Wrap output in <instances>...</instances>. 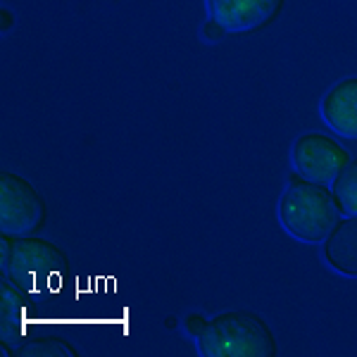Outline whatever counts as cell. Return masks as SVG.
<instances>
[{
    "label": "cell",
    "mask_w": 357,
    "mask_h": 357,
    "mask_svg": "<svg viewBox=\"0 0 357 357\" xmlns=\"http://www.w3.org/2000/svg\"><path fill=\"white\" fill-rule=\"evenodd\" d=\"M10 26H13V13L3 10V31H10Z\"/></svg>",
    "instance_id": "cell-15"
},
{
    "label": "cell",
    "mask_w": 357,
    "mask_h": 357,
    "mask_svg": "<svg viewBox=\"0 0 357 357\" xmlns=\"http://www.w3.org/2000/svg\"><path fill=\"white\" fill-rule=\"evenodd\" d=\"M13 248H15V236L10 234L0 236V272L3 274L10 267V260H13Z\"/></svg>",
    "instance_id": "cell-13"
},
{
    "label": "cell",
    "mask_w": 357,
    "mask_h": 357,
    "mask_svg": "<svg viewBox=\"0 0 357 357\" xmlns=\"http://www.w3.org/2000/svg\"><path fill=\"white\" fill-rule=\"evenodd\" d=\"M207 321H210V319H205L203 314H188V317H186V321H183V326H186V333H188V336L198 341V336L205 331Z\"/></svg>",
    "instance_id": "cell-14"
},
{
    "label": "cell",
    "mask_w": 357,
    "mask_h": 357,
    "mask_svg": "<svg viewBox=\"0 0 357 357\" xmlns=\"http://www.w3.org/2000/svg\"><path fill=\"white\" fill-rule=\"evenodd\" d=\"M338 220L341 207L326 183L307 181L298 172L289 178V188L279 200V222L286 234L301 243L317 245L324 243Z\"/></svg>",
    "instance_id": "cell-2"
},
{
    "label": "cell",
    "mask_w": 357,
    "mask_h": 357,
    "mask_svg": "<svg viewBox=\"0 0 357 357\" xmlns=\"http://www.w3.org/2000/svg\"><path fill=\"white\" fill-rule=\"evenodd\" d=\"M331 191L341 207V215L357 217V160H350V165L333 178Z\"/></svg>",
    "instance_id": "cell-11"
},
{
    "label": "cell",
    "mask_w": 357,
    "mask_h": 357,
    "mask_svg": "<svg viewBox=\"0 0 357 357\" xmlns=\"http://www.w3.org/2000/svg\"><path fill=\"white\" fill-rule=\"evenodd\" d=\"M207 13L229 33H250L269 26L286 0H205Z\"/></svg>",
    "instance_id": "cell-6"
},
{
    "label": "cell",
    "mask_w": 357,
    "mask_h": 357,
    "mask_svg": "<svg viewBox=\"0 0 357 357\" xmlns=\"http://www.w3.org/2000/svg\"><path fill=\"white\" fill-rule=\"evenodd\" d=\"M5 276L36 303H50L67 291L72 264L67 252L53 241L41 236H22L15 238L13 260L5 269Z\"/></svg>",
    "instance_id": "cell-1"
},
{
    "label": "cell",
    "mask_w": 357,
    "mask_h": 357,
    "mask_svg": "<svg viewBox=\"0 0 357 357\" xmlns=\"http://www.w3.org/2000/svg\"><path fill=\"white\" fill-rule=\"evenodd\" d=\"M291 162L303 178L329 186L350 165V153L336 138L310 131L296 138L291 148Z\"/></svg>",
    "instance_id": "cell-5"
},
{
    "label": "cell",
    "mask_w": 357,
    "mask_h": 357,
    "mask_svg": "<svg viewBox=\"0 0 357 357\" xmlns=\"http://www.w3.org/2000/svg\"><path fill=\"white\" fill-rule=\"evenodd\" d=\"M203 357H274L279 355L274 331L257 312L231 310L207 321L198 336Z\"/></svg>",
    "instance_id": "cell-3"
},
{
    "label": "cell",
    "mask_w": 357,
    "mask_h": 357,
    "mask_svg": "<svg viewBox=\"0 0 357 357\" xmlns=\"http://www.w3.org/2000/svg\"><path fill=\"white\" fill-rule=\"evenodd\" d=\"M48 220V205L29 178L3 172L0 174V229L15 238L38 236Z\"/></svg>",
    "instance_id": "cell-4"
},
{
    "label": "cell",
    "mask_w": 357,
    "mask_h": 357,
    "mask_svg": "<svg viewBox=\"0 0 357 357\" xmlns=\"http://www.w3.org/2000/svg\"><path fill=\"white\" fill-rule=\"evenodd\" d=\"M321 119L333 134L357 141V77L341 79L321 98Z\"/></svg>",
    "instance_id": "cell-8"
},
{
    "label": "cell",
    "mask_w": 357,
    "mask_h": 357,
    "mask_svg": "<svg viewBox=\"0 0 357 357\" xmlns=\"http://www.w3.org/2000/svg\"><path fill=\"white\" fill-rule=\"evenodd\" d=\"M321 257L336 274L357 279V217L338 220L324 238Z\"/></svg>",
    "instance_id": "cell-9"
},
{
    "label": "cell",
    "mask_w": 357,
    "mask_h": 357,
    "mask_svg": "<svg viewBox=\"0 0 357 357\" xmlns=\"http://www.w3.org/2000/svg\"><path fill=\"white\" fill-rule=\"evenodd\" d=\"M77 348L60 336H33L17 345V357H77Z\"/></svg>",
    "instance_id": "cell-10"
},
{
    "label": "cell",
    "mask_w": 357,
    "mask_h": 357,
    "mask_svg": "<svg viewBox=\"0 0 357 357\" xmlns=\"http://www.w3.org/2000/svg\"><path fill=\"white\" fill-rule=\"evenodd\" d=\"M33 298L3 274L0 279V341L22 345L33 326Z\"/></svg>",
    "instance_id": "cell-7"
},
{
    "label": "cell",
    "mask_w": 357,
    "mask_h": 357,
    "mask_svg": "<svg viewBox=\"0 0 357 357\" xmlns=\"http://www.w3.org/2000/svg\"><path fill=\"white\" fill-rule=\"evenodd\" d=\"M227 33H229L227 29H224L217 20H212V17L205 22L203 29H200V36H203V41H207V43H220L227 38Z\"/></svg>",
    "instance_id": "cell-12"
}]
</instances>
